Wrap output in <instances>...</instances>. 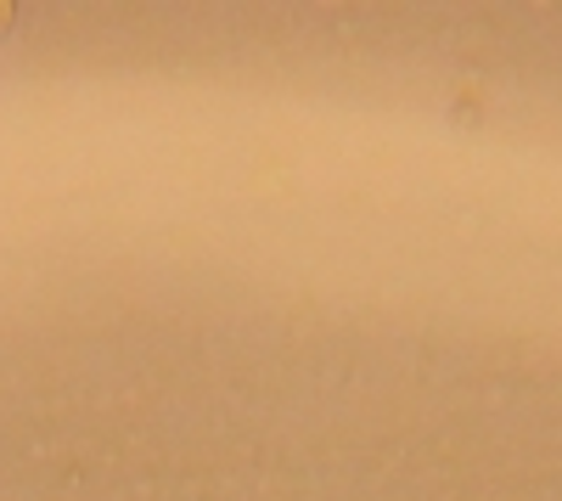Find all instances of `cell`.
Here are the masks:
<instances>
[{"instance_id":"cell-1","label":"cell","mask_w":562,"mask_h":501,"mask_svg":"<svg viewBox=\"0 0 562 501\" xmlns=\"http://www.w3.org/2000/svg\"><path fill=\"white\" fill-rule=\"evenodd\" d=\"M7 18H12V7H0V29H7Z\"/></svg>"}]
</instances>
